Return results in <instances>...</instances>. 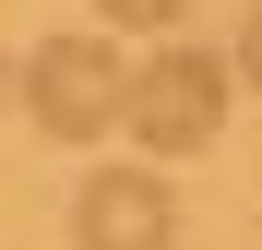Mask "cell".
Wrapping results in <instances>:
<instances>
[{
  "label": "cell",
  "mask_w": 262,
  "mask_h": 250,
  "mask_svg": "<svg viewBox=\"0 0 262 250\" xmlns=\"http://www.w3.org/2000/svg\"><path fill=\"white\" fill-rule=\"evenodd\" d=\"M131 143H155V155H203L214 131H227V60L214 48H155L143 72H131Z\"/></svg>",
  "instance_id": "obj_2"
},
{
  "label": "cell",
  "mask_w": 262,
  "mask_h": 250,
  "mask_svg": "<svg viewBox=\"0 0 262 250\" xmlns=\"http://www.w3.org/2000/svg\"><path fill=\"white\" fill-rule=\"evenodd\" d=\"M238 83H262V12L238 24Z\"/></svg>",
  "instance_id": "obj_5"
},
{
  "label": "cell",
  "mask_w": 262,
  "mask_h": 250,
  "mask_svg": "<svg viewBox=\"0 0 262 250\" xmlns=\"http://www.w3.org/2000/svg\"><path fill=\"white\" fill-rule=\"evenodd\" d=\"M119 107H131V60L107 48V36H36V60H24V119H36L48 143H107Z\"/></svg>",
  "instance_id": "obj_1"
},
{
  "label": "cell",
  "mask_w": 262,
  "mask_h": 250,
  "mask_svg": "<svg viewBox=\"0 0 262 250\" xmlns=\"http://www.w3.org/2000/svg\"><path fill=\"white\" fill-rule=\"evenodd\" d=\"M72 250H179V191L155 167H96L72 191Z\"/></svg>",
  "instance_id": "obj_3"
},
{
  "label": "cell",
  "mask_w": 262,
  "mask_h": 250,
  "mask_svg": "<svg viewBox=\"0 0 262 250\" xmlns=\"http://www.w3.org/2000/svg\"><path fill=\"white\" fill-rule=\"evenodd\" d=\"M96 12H107V24H143V36H155V24H179V12H191V0H96Z\"/></svg>",
  "instance_id": "obj_4"
}]
</instances>
